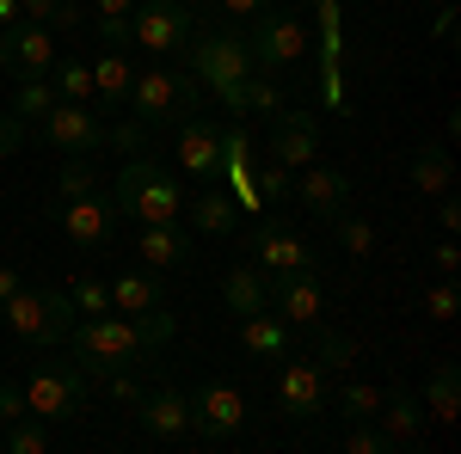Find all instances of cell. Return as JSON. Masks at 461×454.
<instances>
[{
	"label": "cell",
	"mask_w": 461,
	"mask_h": 454,
	"mask_svg": "<svg viewBox=\"0 0 461 454\" xmlns=\"http://www.w3.org/2000/svg\"><path fill=\"white\" fill-rule=\"evenodd\" d=\"M191 80L210 93L228 117H240V99H247V80H252V49L240 31H191L185 56H178Z\"/></svg>",
	"instance_id": "obj_1"
},
{
	"label": "cell",
	"mask_w": 461,
	"mask_h": 454,
	"mask_svg": "<svg viewBox=\"0 0 461 454\" xmlns=\"http://www.w3.org/2000/svg\"><path fill=\"white\" fill-rule=\"evenodd\" d=\"M111 209L130 215L136 227H154V221H178L185 215V197H178V178L142 154H123V173L111 184Z\"/></svg>",
	"instance_id": "obj_2"
},
{
	"label": "cell",
	"mask_w": 461,
	"mask_h": 454,
	"mask_svg": "<svg viewBox=\"0 0 461 454\" xmlns=\"http://www.w3.org/2000/svg\"><path fill=\"white\" fill-rule=\"evenodd\" d=\"M74 344V362H80V375H117V369H130L142 350H154L142 319H123V314H86L80 325L68 332Z\"/></svg>",
	"instance_id": "obj_3"
},
{
	"label": "cell",
	"mask_w": 461,
	"mask_h": 454,
	"mask_svg": "<svg viewBox=\"0 0 461 454\" xmlns=\"http://www.w3.org/2000/svg\"><path fill=\"white\" fill-rule=\"evenodd\" d=\"M0 314H6V332H13L25 350L68 344V332H74L68 289H25V282H19V289L0 301Z\"/></svg>",
	"instance_id": "obj_4"
},
{
	"label": "cell",
	"mask_w": 461,
	"mask_h": 454,
	"mask_svg": "<svg viewBox=\"0 0 461 454\" xmlns=\"http://www.w3.org/2000/svg\"><path fill=\"white\" fill-rule=\"evenodd\" d=\"M197 99H203V86L191 80V68L154 62V68H136V86H130V105L123 111L154 136V129H173L185 111H197Z\"/></svg>",
	"instance_id": "obj_5"
},
{
	"label": "cell",
	"mask_w": 461,
	"mask_h": 454,
	"mask_svg": "<svg viewBox=\"0 0 461 454\" xmlns=\"http://www.w3.org/2000/svg\"><path fill=\"white\" fill-rule=\"evenodd\" d=\"M247 49H252V68H258V74L284 80L289 68H302V62H308V19H295L284 0H277V6H265V13L252 19Z\"/></svg>",
	"instance_id": "obj_6"
},
{
	"label": "cell",
	"mask_w": 461,
	"mask_h": 454,
	"mask_svg": "<svg viewBox=\"0 0 461 454\" xmlns=\"http://www.w3.org/2000/svg\"><path fill=\"white\" fill-rule=\"evenodd\" d=\"M191 31H197V13L185 0H136V13H130V43L148 62H178Z\"/></svg>",
	"instance_id": "obj_7"
},
{
	"label": "cell",
	"mask_w": 461,
	"mask_h": 454,
	"mask_svg": "<svg viewBox=\"0 0 461 454\" xmlns=\"http://www.w3.org/2000/svg\"><path fill=\"white\" fill-rule=\"evenodd\" d=\"M247 252H252V264L265 271V282L295 277V271H314V264H320V252L289 227L284 215H258L252 234H247Z\"/></svg>",
	"instance_id": "obj_8"
},
{
	"label": "cell",
	"mask_w": 461,
	"mask_h": 454,
	"mask_svg": "<svg viewBox=\"0 0 461 454\" xmlns=\"http://www.w3.org/2000/svg\"><path fill=\"white\" fill-rule=\"evenodd\" d=\"M19 393H25V412L37 423H74L86 412V375L80 369H37Z\"/></svg>",
	"instance_id": "obj_9"
},
{
	"label": "cell",
	"mask_w": 461,
	"mask_h": 454,
	"mask_svg": "<svg viewBox=\"0 0 461 454\" xmlns=\"http://www.w3.org/2000/svg\"><path fill=\"white\" fill-rule=\"evenodd\" d=\"M173 129H178V173H185V178L215 184V178L228 173V141H221V123H215V117L185 111Z\"/></svg>",
	"instance_id": "obj_10"
},
{
	"label": "cell",
	"mask_w": 461,
	"mask_h": 454,
	"mask_svg": "<svg viewBox=\"0 0 461 454\" xmlns=\"http://www.w3.org/2000/svg\"><path fill=\"white\" fill-rule=\"evenodd\" d=\"M37 136L50 141L56 154H99L111 136V123L99 117V105H68V99H56L50 117H37Z\"/></svg>",
	"instance_id": "obj_11"
},
{
	"label": "cell",
	"mask_w": 461,
	"mask_h": 454,
	"mask_svg": "<svg viewBox=\"0 0 461 454\" xmlns=\"http://www.w3.org/2000/svg\"><path fill=\"white\" fill-rule=\"evenodd\" d=\"M308 13L320 25V99L339 117L345 111V6L339 0H308Z\"/></svg>",
	"instance_id": "obj_12"
},
{
	"label": "cell",
	"mask_w": 461,
	"mask_h": 454,
	"mask_svg": "<svg viewBox=\"0 0 461 454\" xmlns=\"http://www.w3.org/2000/svg\"><path fill=\"white\" fill-rule=\"evenodd\" d=\"M191 423H197V436L203 442H228V436H240L247 430V393L228 381H203L191 393Z\"/></svg>",
	"instance_id": "obj_13"
},
{
	"label": "cell",
	"mask_w": 461,
	"mask_h": 454,
	"mask_svg": "<svg viewBox=\"0 0 461 454\" xmlns=\"http://www.w3.org/2000/svg\"><path fill=\"white\" fill-rule=\"evenodd\" d=\"M56 227H62V240L74 252H105L111 245V227H117V209H111V197H68L62 209H56Z\"/></svg>",
	"instance_id": "obj_14"
},
{
	"label": "cell",
	"mask_w": 461,
	"mask_h": 454,
	"mask_svg": "<svg viewBox=\"0 0 461 454\" xmlns=\"http://www.w3.org/2000/svg\"><path fill=\"white\" fill-rule=\"evenodd\" d=\"M56 31H43V25H6L0 31V68L13 74V80H32V74H50L56 68Z\"/></svg>",
	"instance_id": "obj_15"
},
{
	"label": "cell",
	"mask_w": 461,
	"mask_h": 454,
	"mask_svg": "<svg viewBox=\"0 0 461 454\" xmlns=\"http://www.w3.org/2000/svg\"><path fill=\"white\" fill-rule=\"evenodd\" d=\"M277 412H284L289 423H308L326 412V369L320 362H289L277 369Z\"/></svg>",
	"instance_id": "obj_16"
},
{
	"label": "cell",
	"mask_w": 461,
	"mask_h": 454,
	"mask_svg": "<svg viewBox=\"0 0 461 454\" xmlns=\"http://www.w3.org/2000/svg\"><path fill=\"white\" fill-rule=\"evenodd\" d=\"M265 307L284 319L289 332H295V325H320V319H326V282H320V271L277 277V282H271V301H265Z\"/></svg>",
	"instance_id": "obj_17"
},
{
	"label": "cell",
	"mask_w": 461,
	"mask_h": 454,
	"mask_svg": "<svg viewBox=\"0 0 461 454\" xmlns=\"http://www.w3.org/2000/svg\"><path fill=\"white\" fill-rule=\"evenodd\" d=\"M136 418H142V436H154V442H191V436H197V423H191V393H178V387L142 393V399H136Z\"/></svg>",
	"instance_id": "obj_18"
},
{
	"label": "cell",
	"mask_w": 461,
	"mask_h": 454,
	"mask_svg": "<svg viewBox=\"0 0 461 454\" xmlns=\"http://www.w3.org/2000/svg\"><path fill=\"white\" fill-rule=\"evenodd\" d=\"M295 203H302V215H314V221H332V215L351 203V178L339 173V166H320V160H308V166H295Z\"/></svg>",
	"instance_id": "obj_19"
},
{
	"label": "cell",
	"mask_w": 461,
	"mask_h": 454,
	"mask_svg": "<svg viewBox=\"0 0 461 454\" xmlns=\"http://www.w3.org/2000/svg\"><path fill=\"white\" fill-rule=\"evenodd\" d=\"M271 160L277 166H308V160H320V117H308V111H277L271 117Z\"/></svg>",
	"instance_id": "obj_20"
},
{
	"label": "cell",
	"mask_w": 461,
	"mask_h": 454,
	"mask_svg": "<svg viewBox=\"0 0 461 454\" xmlns=\"http://www.w3.org/2000/svg\"><path fill=\"white\" fill-rule=\"evenodd\" d=\"M136 258H142V271H154V277H173V271L191 264V234L178 221H154V227L136 234Z\"/></svg>",
	"instance_id": "obj_21"
},
{
	"label": "cell",
	"mask_w": 461,
	"mask_h": 454,
	"mask_svg": "<svg viewBox=\"0 0 461 454\" xmlns=\"http://www.w3.org/2000/svg\"><path fill=\"white\" fill-rule=\"evenodd\" d=\"M105 289H111V314L123 319H148L167 307V282L154 271H117V277H105Z\"/></svg>",
	"instance_id": "obj_22"
},
{
	"label": "cell",
	"mask_w": 461,
	"mask_h": 454,
	"mask_svg": "<svg viewBox=\"0 0 461 454\" xmlns=\"http://www.w3.org/2000/svg\"><path fill=\"white\" fill-rule=\"evenodd\" d=\"M375 430L388 436V449H412V442L425 436V405L393 387L388 399H382V412H375Z\"/></svg>",
	"instance_id": "obj_23"
},
{
	"label": "cell",
	"mask_w": 461,
	"mask_h": 454,
	"mask_svg": "<svg viewBox=\"0 0 461 454\" xmlns=\"http://www.w3.org/2000/svg\"><path fill=\"white\" fill-rule=\"evenodd\" d=\"M240 350H247L252 362H284L289 356V325L271 307H258V314L240 319Z\"/></svg>",
	"instance_id": "obj_24"
},
{
	"label": "cell",
	"mask_w": 461,
	"mask_h": 454,
	"mask_svg": "<svg viewBox=\"0 0 461 454\" xmlns=\"http://www.w3.org/2000/svg\"><path fill=\"white\" fill-rule=\"evenodd\" d=\"M130 86H136L130 56H123V49H105V56L93 62V99H99V111H123L130 105Z\"/></svg>",
	"instance_id": "obj_25"
},
{
	"label": "cell",
	"mask_w": 461,
	"mask_h": 454,
	"mask_svg": "<svg viewBox=\"0 0 461 454\" xmlns=\"http://www.w3.org/2000/svg\"><path fill=\"white\" fill-rule=\"evenodd\" d=\"M406 184L419 191V197H443V191H456V166H449V147L443 141H425L419 154H412V173Z\"/></svg>",
	"instance_id": "obj_26"
},
{
	"label": "cell",
	"mask_w": 461,
	"mask_h": 454,
	"mask_svg": "<svg viewBox=\"0 0 461 454\" xmlns=\"http://www.w3.org/2000/svg\"><path fill=\"white\" fill-rule=\"evenodd\" d=\"M221 301H228V314H258L265 301H271V282H265V271L258 264H234L228 277H221Z\"/></svg>",
	"instance_id": "obj_27"
},
{
	"label": "cell",
	"mask_w": 461,
	"mask_h": 454,
	"mask_svg": "<svg viewBox=\"0 0 461 454\" xmlns=\"http://www.w3.org/2000/svg\"><path fill=\"white\" fill-rule=\"evenodd\" d=\"M425 418L430 423H456L461 418V369L456 362H437L425 381Z\"/></svg>",
	"instance_id": "obj_28"
},
{
	"label": "cell",
	"mask_w": 461,
	"mask_h": 454,
	"mask_svg": "<svg viewBox=\"0 0 461 454\" xmlns=\"http://www.w3.org/2000/svg\"><path fill=\"white\" fill-rule=\"evenodd\" d=\"M185 215H191L197 234H234V227H240V203H234L228 191H203Z\"/></svg>",
	"instance_id": "obj_29"
},
{
	"label": "cell",
	"mask_w": 461,
	"mask_h": 454,
	"mask_svg": "<svg viewBox=\"0 0 461 454\" xmlns=\"http://www.w3.org/2000/svg\"><path fill=\"white\" fill-rule=\"evenodd\" d=\"M50 86H56V99H68V105H99L93 99V62H80V56H56V68H50Z\"/></svg>",
	"instance_id": "obj_30"
},
{
	"label": "cell",
	"mask_w": 461,
	"mask_h": 454,
	"mask_svg": "<svg viewBox=\"0 0 461 454\" xmlns=\"http://www.w3.org/2000/svg\"><path fill=\"white\" fill-rule=\"evenodd\" d=\"M56 191H62V203H68V197H99L105 184H99L93 154H62V166H56Z\"/></svg>",
	"instance_id": "obj_31"
},
{
	"label": "cell",
	"mask_w": 461,
	"mask_h": 454,
	"mask_svg": "<svg viewBox=\"0 0 461 454\" xmlns=\"http://www.w3.org/2000/svg\"><path fill=\"white\" fill-rule=\"evenodd\" d=\"M382 399H388V387L345 381V387H339V399H332V412H339L345 423H363V418H375V412H382Z\"/></svg>",
	"instance_id": "obj_32"
},
{
	"label": "cell",
	"mask_w": 461,
	"mask_h": 454,
	"mask_svg": "<svg viewBox=\"0 0 461 454\" xmlns=\"http://www.w3.org/2000/svg\"><path fill=\"white\" fill-rule=\"evenodd\" d=\"M332 234H339V245H345L351 264H369V258H375V227H369L363 215L339 209V215H332Z\"/></svg>",
	"instance_id": "obj_33"
},
{
	"label": "cell",
	"mask_w": 461,
	"mask_h": 454,
	"mask_svg": "<svg viewBox=\"0 0 461 454\" xmlns=\"http://www.w3.org/2000/svg\"><path fill=\"white\" fill-rule=\"evenodd\" d=\"M130 13H136V0H93V25L111 49H130Z\"/></svg>",
	"instance_id": "obj_34"
},
{
	"label": "cell",
	"mask_w": 461,
	"mask_h": 454,
	"mask_svg": "<svg viewBox=\"0 0 461 454\" xmlns=\"http://www.w3.org/2000/svg\"><path fill=\"white\" fill-rule=\"evenodd\" d=\"M56 105V86H50V74H32V80H19V93H13V117L19 123H37V117H50Z\"/></svg>",
	"instance_id": "obj_35"
},
{
	"label": "cell",
	"mask_w": 461,
	"mask_h": 454,
	"mask_svg": "<svg viewBox=\"0 0 461 454\" xmlns=\"http://www.w3.org/2000/svg\"><path fill=\"white\" fill-rule=\"evenodd\" d=\"M247 111H258V117H277V111H284V86H277L271 74H258V68H252L247 99H240V117H247Z\"/></svg>",
	"instance_id": "obj_36"
},
{
	"label": "cell",
	"mask_w": 461,
	"mask_h": 454,
	"mask_svg": "<svg viewBox=\"0 0 461 454\" xmlns=\"http://www.w3.org/2000/svg\"><path fill=\"white\" fill-rule=\"evenodd\" d=\"M68 301H74V314H111V289H105V277H74V289H68Z\"/></svg>",
	"instance_id": "obj_37"
},
{
	"label": "cell",
	"mask_w": 461,
	"mask_h": 454,
	"mask_svg": "<svg viewBox=\"0 0 461 454\" xmlns=\"http://www.w3.org/2000/svg\"><path fill=\"white\" fill-rule=\"evenodd\" d=\"M6 449H13V454H50V430H43L37 418L6 423Z\"/></svg>",
	"instance_id": "obj_38"
},
{
	"label": "cell",
	"mask_w": 461,
	"mask_h": 454,
	"mask_svg": "<svg viewBox=\"0 0 461 454\" xmlns=\"http://www.w3.org/2000/svg\"><path fill=\"white\" fill-rule=\"evenodd\" d=\"M252 191H258V203H284L289 191H295V173L271 160V166H258V178H252Z\"/></svg>",
	"instance_id": "obj_39"
},
{
	"label": "cell",
	"mask_w": 461,
	"mask_h": 454,
	"mask_svg": "<svg viewBox=\"0 0 461 454\" xmlns=\"http://www.w3.org/2000/svg\"><path fill=\"white\" fill-rule=\"evenodd\" d=\"M345 449H351V454H393V449H388V436L375 430V418L351 423V430H345Z\"/></svg>",
	"instance_id": "obj_40"
},
{
	"label": "cell",
	"mask_w": 461,
	"mask_h": 454,
	"mask_svg": "<svg viewBox=\"0 0 461 454\" xmlns=\"http://www.w3.org/2000/svg\"><path fill=\"white\" fill-rule=\"evenodd\" d=\"M105 147H117V154H142V147H148V129L136 123V117H123V123H111Z\"/></svg>",
	"instance_id": "obj_41"
},
{
	"label": "cell",
	"mask_w": 461,
	"mask_h": 454,
	"mask_svg": "<svg viewBox=\"0 0 461 454\" xmlns=\"http://www.w3.org/2000/svg\"><path fill=\"white\" fill-rule=\"evenodd\" d=\"M351 338H339V332H320V362H326V369H351Z\"/></svg>",
	"instance_id": "obj_42"
},
{
	"label": "cell",
	"mask_w": 461,
	"mask_h": 454,
	"mask_svg": "<svg viewBox=\"0 0 461 454\" xmlns=\"http://www.w3.org/2000/svg\"><path fill=\"white\" fill-rule=\"evenodd\" d=\"M425 314H430V319H456V282H449V277H443V282L425 295Z\"/></svg>",
	"instance_id": "obj_43"
},
{
	"label": "cell",
	"mask_w": 461,
	"mask_h": 454,
	"mask_svg": "<svg viewBox=\"0 0 461 454\" xmlns=\"http://www.w3.org/2000/svg\"><path fill=\"white\" fill-rule=\"evenodd\" d=\"M25 129H32V123H19V117H13V111H6V117H0V160H13V154H19V147H25Z\"/></svg>",
	"instance_id": "obj_44"
},
{
	"label": "cell",
	"mask_w": 461,
	"mask_h": 454,
	"mask_svg": "<svg viewBox=\"0 0 461 454\" xmlns=\"http://www.w3.org/2000/svg\"><path fill=\"white\" fill-rule=\"evenodd\" d=\"M19 418H32V412H25V393H19L13 381H0V430L19 423Z\"/></svg>",
	"instance_id": "obj_45"
},
{
	"label": "cell",
	"mask_w": 461,
	"mask_h": 454,
	"mask_svg": "<svg viewBox=\"0 0 461 454\" xmlns=\"http://www.w3.org/2000/svg\"><path fill=\"white\" fill-rule=\"evenodd\" d=\"M56 6H62V0H19V19L50 31V25H56Z\"/></svg>",
	"instance_id": "obj_46"
},
{
	"label": "cell",
	"mask_w": 461,
	"mask_h": 454,
	"mask_svg": "<svg viewBox=\"0 0 461 454\" xmlns=\"http://www.w3.org/2000/svg\"><path fill=\"white\" fill-rule=\"evenodd\" d=\"M221 19H258L265 6H277V0H210Z\"/></svg>",
	"instance_id": "obj_47"
},
{
	"label": "cell",
	"mask_w": 461,
	"mask_h": 454,
	"mask_svg": "<svg viewBox=\"0 0 461 454\" xmlns=\"http://www.w3.org/2000/svg\"><path fill=\"white\" fill-rule=\"evenodd\" d=\"M105 381H111V393H117V399H123V405H130V412H136V399H142V393H148V387L136 381V375H130V369H117V375H105Z\"/></svg>",
	"instance_id": "obj_48"
},
{
	"label": "cell",
	"mask_w": 461,
	"mask_h": 454,
	"mask_svg": "<svg viewBox=\"0 0 461 454\" xmlns=\"http://www.w3.org/2000/svg\"><path fill=\"white\" fill-rule=\"evenodd\" d=\"M430 264H437L443 277H456V271H461V252H456V240H437V252H430Z\"/></svg>",
	"instance_id": "obj_49"
},
{
	"label": "cell",
	"mask_w": 461,
	"mask_h": 454,
	"mask_svg": "<svg viewBox=\"0 0 461 454\" xmlns=\"http://www.w3.org/2000/svg\"><path fill=\"white\" fill-rule=\"evenodd\" d=\"M80 19H86V13H80V0H62V6H56V25H50V31H80Z\"/></svg>",
	"instance_id": "obj_50"
},
{
	"label": "cell",
	"mask_w": 461,
	"mask_h": 454,
	"mask_svg": "<svg viewBox=\"0 0 461 454\" xmlns=\"http://www.w3.org/2000/svg\"><path fill=\"white\" fill-rule=\"evenodd\" d=\"M437 227H443V234H456V227H461V203L449 197V191H443V203H437Z\"/></svg>",
	"instance_id": "obj_51"
},
{
	"label": "cell",
	"mask_w": 461,
	"mask_h": 454,
	"mask_svg": "<svg viewBox=\"0 0 461 454\" xmlns=\"http://www.w3.org/2000/svg\"><path fill=\"white\" fill-rule=\"evenodd\" d=\"M437 43H456V6L437 13Z\"/></svg>",
	"instance_id": "obj_52"
},
{
	"label": "cell",
	"mask_w": 461,
	"mask_h": 454,
	"mask_svg": "<svg viewBox=\"0 0 461 454\" xmlns=\"http://www.w3.org/2000/svg\"><path fill=\"white\" fill-rule=\"evenodd\" d=\"M19 282H25V277H19V271H13V264H0V301H6V295H13V289H19Z\"/></svg>",
	"instance_id": "obj_53"
},
{
	"label": "cell",
	"mask_w": 461,
	"mask_h": 454,
	"mask_svg": "<svg viewBox=\"0 0 461 454\" xmlns=\"http://www.w3.org/2000/svg\"><path fill=\"white\" fill-rule=\"evenodd\" d=\"M6 25H19V0H0V31Z\"/></svg>",
	"instance_id": "obj_54"
},
{
	"label": "cell",
	"mask_w": 461,
	"mask_h": 454,
	"mask_svg": "<svg viewBox=\"0 0 461 454\" xmlns=\"http://www.w3.org/2000/svg\"><path fill=\"white\" fill-rule=\"evenodd\" d=\"M185 6H210V0H185Z\"/></svg>",
	"instance_id": "obj_55"
},
{
	"label": "cell",
	"mask_w": 461,
	"mask_h": 454,
	"mask_svg": "<svg viewBox=\"0 0 461 454\" xmlns=\"http://www.w3.org/2000/svg\"><path fill=\"white\" fill-rule=\"evenodd\" d=\"M0 338H6V314H0Z\"/></svg>",
	"instance_id": "obj_56"
}]
</instances>
